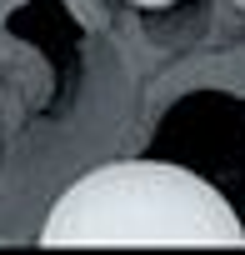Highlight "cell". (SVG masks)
Listing matches in <instances>:
<instances>
[{"label":"cell","instance_id":"1","mask_svg":"<svg viewBox=\"0 0 245 255\" xmlns=\"http://www.w3.org/2000/svg\"><path fill=\"white\" fill-rule=\"evenodd\" d=\"M45 245H245L225 195L185 165L110 160L45 215Z\"/></svg>","mask_w":245,"mask_h":255},{"label":"cell","instance_id":"3","mask_svg":"<svg viewBox=\"0 0 245 255\" xmlns=\"http://www.w3.org/2000/svg\"><path fill=\"white\" fill-rule=\"evenodd\" d=\"M230 5H235V10H245V0H230Z\"/></svg>","mask_w":245,"mask_h":255},{"label":"cell","instance_id":"2","mask_svg":"<svg viewBox=\"0 0 245 255\" xmlns=\"http://www.w3.org/2000/svg\"><path fill=\"white\" fill-rule=\"evenodd\" d=\"M130 5H140V10H165V5H175V0H130Z\"/></svg>","mask_w":245,"mask_h":255}]
</instances>
